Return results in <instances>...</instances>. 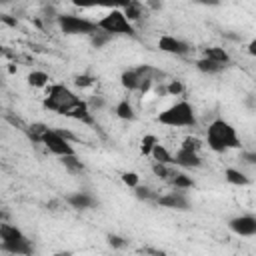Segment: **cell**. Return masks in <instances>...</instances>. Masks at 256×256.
<instances>
[{
    "instance_id": "6da1fadb",
    "label": "cell",
    "mask_w": 256,
    "mask_h": 256,
    "mask_svg": "<svg viewBox=\"0 0 256 256\" xmlns=\"http://www.w3.org/2000/svg\"><path fill=\"white\" fill-rule=\"evenodd\" d=\"M206 144L212 152H228L240 148V138L236 134V128L226 122L224 118H214L206 128Z\"/></svg>"
},
{
    "instance_id": "7a4b0ae2",
    "label": "cell",
    "mask_w": 256,
    "mask_h": 256,
    "mask_svg": "<svg viewBox=\"0 0 256 256\" xmlns=\"http://www.w3.org/2000/svg\"><path fill=\"white\" fill-rule=\"evenodd\" d=\"M0 250L14 254V256H32L34 244L18 226L10 222H2L0 224Z\"/></svg>"
},
{
    "instance_id": "3957f363",
    "label": "cell",
    "mask_w": 256,
    "mask_h": 256,
    "mask_svg": "<svg viewBox=\"0 0 256 256\" xmlns=\"http://www.w3.org/2000/svg\"><path fill=\"white\" fill-rule=\"evenodd\" d=\"M156 122L170 126V128H194L196 126V114H194V108L190 102L178 100L172 106L164 108L156 116Z\"/></svg>"
},
{
    "instance_id": "277c9868",
    "label": "cell",
    "mask_w": 256,
    "mask_h": 256,
    "mask_svg": "<svg viewBox=\"0 0 256 256\" xmlns=\"http://www.w3.org/2000/svg\"><path fill=\"white\" fill-rule=\"evenodd\" d=\"M82 102L80 96H76L66 84H50L46 90V98H44V108L52 110L56 114L66 116L74 106H78Z\"/></svg>"
},
{
    "instance_id": "5b68a950",
    "label": "cell",
    "mask_w": 256,
    "mask_h": 256,
    "mask_svg": "<svg viewBox=\"0 0 256 256\" xmlns=\"http://www.w3.org/2000/svg\"><path fill=\"white\" fill-rule=\"evenodd\" d=\"M74 136L70 132H62V130H56V128H46L42 132V136L38 138V144H42L48 152H52L54 156L62 158V156H70V154H76L72 142Z\"/></svg>"
},
{
    "instance_id": "8992f818",
    "label": "cell",
    "mask_w": 256,
    "mask_h": 256,
    "mask_svg": "<svg viewBox=\"0 0 256 256\" xmlns=\"http://www.w3.org/2000/svg\"><path fill=\"white\" fill-rule=\"evenodd\" d=\"M98 30L110 34L112 38L114 36H136V28L134 24H130L126 20V16L122 14L120 8H112L108 14H104L98 22H96Z\"/></svg>"
},
{
    "instance_id": "52a82bcc",
    "label": "cell",
    "mask_w": 256,
    "mask_h": 256,
    "mask_svg": "<svg viewBox=\"0 0 256 256\" xmlns=\"http://www.w3.org/2000/svg\"><path fill=\"white\" fill-rule=\"evenodd\" d=\"M56 24L60 26L62 34H66V36H92L94 32H98L96 22H92L84 16H76V14H58Z\"/></svg>"
},
{
    "instance_id": "ba28073f",
    "label": "cell",
    "mask_w": 256,
    "mask_h": 256,
    "mask_svg": "<svg viewBox=\"0 0 256 256\" xmlns=\"http://www.w3.org/2000/svg\"><path fill=\"white\" fill-rule=\"evenodd\" d=\"M228 228L230 232H234L236 236H254L256 234V218L252 214H240L228 220Z\"/></svg>"
},
{
    "instance_id": "9c48e42d",
    "label": "cell",
    "mask_w": 256,
    "mask_h": 256,
    "mask_svg": "<svg viewBox=\"0 0 256 256\" xmlns=\"http://www.w3.org/2000/svg\"><path fill=\"white\" fill-rule=\"evenodd\" d=\"M156 204L162 206V208H170V210H190V200L184 192L180 190H174V192H168V194H162L156 198Z\"/></svg>"
},
{
    "instance_id": "30bf717a",
    "label": "cell",
    "mask_w": 256,
    "mask_h": 256,
    "mask_svg": "<svg viewBox=\"0 0 256 256\" xmlns=\"http://www.w3.org/2000/svg\"><path fill=\"white\" fill-rule=\"evenodd\" d=\"M158 48H160L162 52H166V54H174V56H186V54L192 50L188 42H184V40H180V38H176V36H170V34L160 36V40H158Z\"/></svg>"
},
{
    "instance_id": "8fae6325",
    "label": "cell",
    "mask_w": 256,
    "mask_h": 256,
    "mask_svg": "<svg viewBox=\"0 0 256 256\" xmlns=\"http://www.w3.org/2000/svg\"><path fill=\"white\" fill-rule=\"evenodd\" d=\"M172 164L190 170V168H200V166H202V158H200V154L194 152V150L178 148L176 154H172Z\"/></svg>"
},
{
    "instance_id": "7c38bea8",
    "label": "cell",
    "mask_w": 256,
    "mask_h": 256,
    "mask_svg": "<svg viewBox=\"0 0 256 256\" xmlns=\"http://www.w3.org/2000/svg\"><path fill=\"white\" fill-rule=\"evenodd\" d=\"M64 202L70 206V208H74V210H92V208H96L98 206V200L92 196V194H88V192H70V194H66V198H64Z\"/></svg>"
},
{
    "instance_id": "4fadbf2b",
    "label": "cell",
    "mask_w": 256,
    "mask_h": 256,
    "mask_svg": "<svg viewBox=\"0 0 256 256\" xmlns=\"http://www.w3.org/2000/svg\"><path fill=\"white\" fill-rule=\"evenodd\" d=\"M202 54H204L202 58H208V60H212V62H216V64H220V66H224V68L232 62L228 50L222 48V46H208V48L202 50Z\"/></svg>"
},
{
    "instance_id": "5bb4252c",
    "label": "cell",
    "mask_w": 256,
    "mask_h": 256,
    "mask_svg": "<svg viewBox=\"0 0 256 256\" xmlns=\"http://www.w3.org/2000/svg\"><path fill=\"white\" fill-rule=\"evenodd\" d=\"M66 116H68V118H72V120H78V122H82V124H88V126H92V124H94V116H92V112H90V108H88L86 100H82L78 106H74Z\"/></svg>"
},
{
    "instance_id": "9a60e30c",
    "label": "cell",
    "mask_w": 256,
    "mask_h": 256,
    "mask_svg": "<svg viewBox=\"0 0 256 256\" xmlns=\"http://www.w3.org/2000/svg\"><path fill=\"white\" fill-rule=\"evenodd\" d=\"M122 14L126 16V20H128L130 24H134V22H138V20L144 18V14H146V6L140 4V2H128V4L122 8Z\"/></svg>"
},
{
    "instance_id": "2e32d148",
    "label": "cell",
    "mask_w": 256,
    "mask_h": 256,
    "mask_svg": "<svg viewBox=\"0 0 256 256\" xmlns=\"http://www.w3.org/2000/svg\"><path fill=\"white\" fill-rule=\"evenodd\" d=\"M60 164L70 172V174H82L86 170L84 162L78 158V154H70V156H62L60 158Z\"/></svg>"
},
{
    "instance_id": "e0dca14e",
    "label": "cell",
    "mask_w": 256,
    "mask_h": 256,
    "mask_svg": "<svg viewBox=\"0 0 256 256\" xmlns=\"http://www.w3.org/2000/svg\"><path fill=\"white\" fill-rule=\"evenodd\" d=\"M224 178L232 186H248L250 184V178L242 170H238V168H226L224 170Z\"/></svg>"
},
{
    "instance_id": "ac0fdd59",
    "label": "cell",
    "mask_w": 256,
    "mask_h": 256,
    "mask_svg": "<svg viewBox=\"0 0 256 256\" xmlns=\"http://www.w3.org/2000/svg\"><path fill=\"white\" fill-rule=\"evenodd\" d=\"M176 190H180V192H184V190H190V188H194L196 184H194V180L186 174V172H174V176L168 180Z\"/></svg>"
},
{
    "instance_id": "d6986e66",
    "label": "cell",
    "mask_w": 256,
    "mask_h": 256,
    "mask_svg": "<svg viewBox=\"0 0 256 256\" xmlns=\"http://www.w3.org/2000/svg\"><path fill=\"white\" fill-rule=\"evenodd\" d=\"M26 80H28V84L32 88H48L50 86V76L46 72H42V70H32L26 76Z\"/></svg>"
},
{
    "instance_id": "ffe728a7",
    "label": "cell",
    "mask_w": 256,
    "mask_h": 256,
    "mask_svg": "<svg viewBox=\"0 0 256 256\" xmlns=\"http://www.w3.org/2000/svg\"><path fill=\"white\" fill-rule=\"evenodd\" d=\"M114 112H116V116L120 118V120H136V110H134V106L124 98V100H120L118 104H116V108H114Z\"/></svg>"
},
{
    "instance_id": "44dd1931",
    "label": "cell",
    "mask_w": 256,
    "mask_h": 256,
    "mask_svg": "<svg viewBox=\"0 0 256 256\" xmlns=\"http://www.w3.org/2000/svg\"><path fill=\"white\" fill-rule=\"evenodd\" d=\"M150 156H152V160L158 162V164H168V166H172V154H170L168 148H166L164 144H160V142L152 148Z\"/></svg>"
},
{
    "instance_id": "7402d4cb",
    "label": "cell",
    "mask_w": 256,
    "mask_h": 256,
    "mask_svg": "<svg viewBox=\"0 0 256 256\" xmlns=\"http://www.w3.org/2000/svg\"><path fill=\"white\" fill-rule=\"evenodd\" d=\"M196 68H198L202 74H220V72L224 70V66L216 64V62H212V60H208V58L196 60Z\"/></svg>"
},
{
    "instance_id": "603a6c76",
    "label": "cell",
    "mask_w": 256,
    "mask_h": 256,
    "mask_svg": "<svg viewBox=\"0 0 256 256\" xmlns=\"http://www.w3.org/2000/svg\"><path fill=\"white\" fill-rule=\"evenodd\" d=\"M152 172H154L160 180H166V182H168V180L174 176L176 170H174L172 166H168V164H158V162H154V164H152Z\"/></svg>"
},
{
    "instance_id": "cb8c5ba5",
    "label": "cell",
    "mask_w": 256,
    "mask_h": 256,
    "mask_svg": "<svg viewBox=\"0 0 256 256\" xmlns=\"http://www.w3.org/2000/svg\"><path fill=\"white\" fill-rule=\"evenodd\" d=\"M134 194H136L138 200H144V202H156V198L160 196L158 192H154V190L148 188V186H136V188H134Z\"/></svg>"
},
{
    "instance_id": "d4e9b609",
    "label": "cell",
    "mask_w": 256,
    "mask_h": 256,
    "mask_svg": "<svg viewBox=\"0 0 256 256\" xmlns=\"http://www.w3.org/2000/svg\"><path fill=\"white\" fill-rule=\"evenodd\" d=\"M158 144V138L154 136V134H144L142 136V140H140V152L144 154V156H150V152H152V148Z\"/></svg>"
},
{
    "instance_id": "484cf974",
    "label": "cell",
    "mask_w": 256,
    "mask_h": 256,
    "mask_svg": "<svg viewBox=\"0 0 256 256\" xmlns=\"http://www.w3.org/2000/svg\"><path fill=\"white\" fill-rule=\"evenodd\" d=\"M110 40H112V36L106 34V32H102V30H98V32H94V34L90 36V44H92L94 48H102V46H106Z\"/></svg>"
},
{
    "instance_id": "4316f807",
    "label": "cell",
    "mask_w": 256,
    "mask_h": 256,
    "mask_svg": "<svg viewBox=\"0 0 256 256\" xmlns=\"http://www.w3.org/2000/svg\"><path fill=\"white\" fill-rule=\"evenodd\" d=\"M86 104H88L90 112L94 114V112H98V110H104V108H106V98H104V96H100V94H92V96H90V100H86Z\"/></svg>"
},
{
    "instance_id": "83f0119b",
    "label": "cell",
    "mask_w": 256,
    "mask_h": 256,
    "mask_svg": "<svg viewBox=\"0 0 256 256\" xmlns=\"http://www.w3.org/2000/svg\"><path fill=\"white\" fill-rule=\"evenodd\" d=\"M164 92H166L168 96H180V94L184 92V84H182V80H170V82L164 86Z\"/></svg>"
},
{
    "instance_id": "f1b7e54d",
    "label": "cell",
    "mask_w": 256,
    "mask_h": 256,
    "mask_svg": "<svg viewBox=\"0 0 256 256\" xmlns=\"http://www.w3.org/2000/svg\"><path fill=\"white\" fill-rule=\"evenodd\" d=\"M94 82H96V78L90 76V74H78V76H74V84L78 88H90Z\"/></svg>"
},
{
    "instance_id": "f546056e",
    "label": "cell",
    "mask_w": 256,
    "mask_h": 256,
    "mask_svg": "<svg viewBox=\"0 0 256 256\" xmlns=\"http://www.w3.org/2000/svg\"><path fill=\"white\" fill-rule=\"evenodd\" d=\"M180 148H186V150H194V152H198V150L202 148V142H200L196 136H186V138L182 140Z\"/></svg>"
},
{
    "instance_id": "4dcf8cb0",
    "label": "cell",
    "mask_w": 256,
    "mask_h": 256,
    "mask_svg": "<svg viewBox=\"0 0 256 256\" xmlns=\"http://www.w3.org/2000/svg\"><path fill=\"white\" fill-rule=\"evenodd\" d=\"M122 182L128 186V188H136V186H140V176L136 174V172H122Z\"/></svg>"
},
{
    "instance_id": "1f68e13d",
    "label": "cell",
    "mask_w": 256,
    "mask_h": 256,
    "mask_svg": "<svg viewBox=\"0 0 256 256\" xmlns=\"http://www.w3.org/2000/svg\"><path fill=\"white\" fill-rule=\"evenodd\" d=\"M108 244L114 248V250H122L128 246V240L124 236H118V234H108Z\"/></svg>"
},
{
    "instance_id": "d6a6232c",
    "label": "cell",
    "mask_w": 256,
    "mask_h": 256,
    "mask_svg": "<svg viewBox=\"0 0 256 256\" xmlns=\"http://www.w3.org/2000/svg\"><path fill=\"white\" fill-rule=\"evenodd\" d=\"M46 128H48L46 124H42V122H36V124H32V126L28 128V136H30L34 142H38V138L42 136V132H44Z\"/></svg>"
},
{
    "instance_id": "836d02e7",
    "label": "cell",
    "mask_w": 256,
    "mask_h": 256,
    "mask_svg": "<svg viewBox=\"0 0 256 256\" xmlns=\"http://www.w3.org/2000/svg\"><path fill=\"white\" fill-rule=\"evenodd\" d=\"M242 160H244L246 164H254V162H256V154H254V152H242Z\"/></svg>"
},
{
    "instance_id": "e575fe53",
    "label": "cell",
    "mask_w": 256,
    "mask_h": 256,
    "mask_svg": "<svg viewBox=\"0 0 256 256\" xmlns=\"http://www.w3.org/2000/svg\"><path fill=\"white\" fill-rule=\"evenodd\" d=\"M0 20H2L4 24H8V26H14V28L18 26V20H16V18H12V16H0Z\"/></svg>"
},
{
    "instance_id": "d590c367",
    "label": "cell",
    "mask_w": 256,
    "mask_h": 256,
    "mask_svg": "<svg viewBox=\"0 0 256 256\" xmlns=\"http://www.w3.org/2000/svg\"><path fill=\"white\" fill-rule=\"evenodd\" d=\"M144 254H150V256H166V252L156 250V248H144Z\"/></svg>"
},
{
    "instance_id": "8d00e7d4",
    "label": "cell",
    "mask_w": 256,
    "mask_h": 256,
    "mask_svg": "<svg viewBox=\"0 0 256 256\" xmlns=\"http://www.w3.org/2000/svg\"><path fill=\"white\" fill-rule=\"evenodd\" d=\"M52 256H74L70 250H60V252H54Z\"/></svg>"
},
{
    "instance_id": "74e56055",
    "label": "cell",
    "mask_w": 256,
    "mask_h": 256,
    "mask_svg": "<svg viewBox=\"0 0 256 256\" xmlns=\"http://www.w3.org/2000/svg\"><path fill=\"white\" fill-rule=\"evenodd\" d=\"M2 222H8V214H6L4 210H0V224H2Z\"/></svg>"
},
{
    "instance_id": "f35d334b",
    "label": "cell",
    "mask_w": 256,
    "mask_h": 256,
    "mask_svg": "<svg viewBox=\"0 0 256 256\" xmlns=\"http://www.w3.org/2000/svg\"><path fill=\"white\" fill-rule=\"evenodd\" d=\"M254 48H256V40H252V42H250V46H248V52H250V54H254V52H256Z\"/></svg>"
},
{
    "instance_id": "ab89813d",
    "label": "cell",
    "mask_w": 256,
    "mask_h": 256,
    "mask_svg": "<svg viewBox=\"0 0 256 256\" xmlns=\"http://www.w3.org/2000/svg\"><path fill=\"white\" fill-rule=\"evenodd\" d=\"M148 6H152V8H162V4H158V2H148Z\"/></svg>"
},
{
    "instance_id": "60d3db41",
    "label": "cell",
    "mask_w": 256,
    "mask_h": 256,
    "mask_svg": "<svg viewBox=\"0 0 256 256\" xmlns=\"http://www.w3.org/2000/svg\"><path fill=\"white\" fill-rule=\"evenodd\" d=\"M0 86H2V78H0Z\"/></svg>"
}]
</instances>
